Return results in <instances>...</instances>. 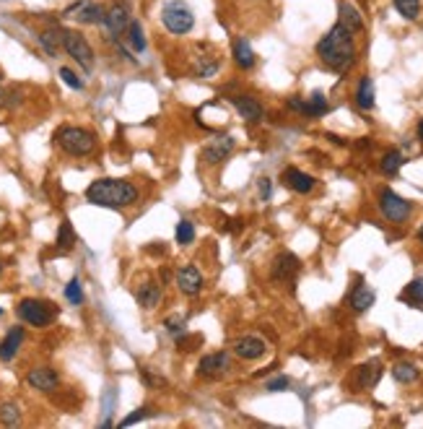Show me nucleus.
<instances>
[{"instance_id": "nucleus-1", "label": "nucleus", "mask_w": 423, "mask_h": 429, "mask_svg": "<svg viewBox=\"0 0 423 429\" xmlns=\"http://www.w3.org/2000/svg\"><path fill=\"white\" fill-rule=\"evenodd\" d=\"M317 55L328 68L343 73L348 71L353 58H356V45H353V31H348L343 24H335L325 37L317 42Z\"/></svg>"}, {"instance_id": "nucleus-2", "label": "nucleus", "mask_w": 423, "mask_h": 429, "mask_svg": "<svg viewBox=\"0 0 423 429\" xmlns=\"http://www.w3.org/2000/svg\"><path fill=\"white\" fill-rule=\"evenodd\" d=\"M86 200L102 208H127L138 200V187L130 180L102 177L86 187Z\"/></svg>"}, {"instance_id": "nucleus-3", "label": "nucleus", "mask_w": 423, "mask_h": 429, "mask_svg": "<svg viewBox=\"0 0 423 429\" xmlns=\"http://www.w3.org/2000/svg\"><path fill=\"white\" fill-rule=\"evenodd\" d=\"M55 143L70 156H88V154H94L96 135L91 133V130H86V128L63 125L58 133H55Z\"/></svg>"}, {"instance_id": "nucleus-4", "label": "nucleus", "mask_w": 423, "mask_h": 429, "mask_svg": "<svg viewBox=\"0 0 423 429\" xmlns=\"http://www.w3.org/2000/svg\"><path fill=\"white\" fill-rule=\"evenodd\" d=\"M161 24L167 26L169 34L182 37L195 26V14H192V8L184 0H169L161 8Z\"/></svg>"}, {"instance_id": "nucleus-5", "label": "nucleus", "mask_w": 423, "mask_h": 429, "mask_svg": "<svg viewBox=\"0 0 423 429\" xmlns=\"http://www.w3.org/2000/svg\"><path fill=\"white\" fill-rule=\"evenodd\" d=\"M19 318L24 320V323H29V326L34 328H47L52 323V320L58 318V307L52 302H44V299H21L19 302Z\"/></svg>"}, {"instance_id": "nucleus-6", "label": "nucleus", "mask_w": 423, "mask_h": 429, "mask_svg": "<svg viewBox=\"0 0 423 429\" xmlns=\"http://www.w3.org/2000/svg\"><path fill=\"white\" fill-rule=\"evenodd\" d=\"M63 50H66L86 73L94 68V50H91L88 39L83 37L80 31H73V29L63 31Z\"/></svg>"}, {"instance_id": "nucleus-7", "label": "nucleus", "mask_w": 423, "mask_h": 429, "mask_svg": "<svg viewBox=\"0 0 423 429\" xmlns=\"http://www.w3.org/2000/svg\"><path fill=\"white\" fill-rule=\"evenodd\" d=\"M104 14H107V8L94 3V0H78L66 11V19H73L83 26H96L104 21Z\"/></svg>"}, {"instance_id": "nucleus-8", "label": "nucleus", "mask_w": 423, "mask_h": 429, "mask_svg": "<svg viewBox=\"0 0 423 429\" xmlns=\"http://www.w3.org/2000/svg\"><path fill=\"white\" fill-rule=\"evenodd\" d=\"M380 208H382V214H385V219H390V222L395 224L405 222L410 216V203L405 198H400L395 190H382Z\"/></svg>"}, {"instance_id": "nucleus-9", "label": "nucleus", "mask_w": 423, "mask_h": 429, "mask_svg": "<svg viewBox=\"0 0 423 429\" xmlns=\"http://www.w3.org/2000/svg\"><path fill=\"white\" fill-rule=\"evenodd\" d=\"M130 21H132V19H130V8H127V3H115L112 8H107L102 26L107 29V34H110V37L117 39V37H122Z\"/></svg>"}, {"instance_id": "nucleus-10", "label": "nucleus", "mask_w": 423, "mask_h": 429, "mask_svg": "<svg viewBox=\"0 0 423 429\" xmlns=\"http://www.w3.org/2000/svg\"><path fill=\"white\" fill-rule=\"evenodd\" d=\"M26 383L39 393H52V391H58L60 378L52 367H34V370L26 375Z\"/></svg>"}, {"instance_id": "nucleus-11", "label": "nucleus", "mask_w": 423, "mask_h": 429, "mask_svg": "<svg viewBox=\"0 0 423 429\" xmlns=\"http://www.w3.org/2000/svg\"><path fill=\"white\" fill-rule=\"evenodd\" d=\"M203 274L197 271L195 266H184L179 274H177V286H179V291L187 296H195L203 291Z\"/></svg>"}, {"instance_id": "nucleus-12", "label": "nucleus", "mask_w": 423, "mask_h": 429, "mask_svg": "<svg viewBox=\"0 0 423 429\" xmlns=\"http://www.w3.org/2000/svg\"><path fill=\"white\" fill-rule=\"evenodd\" d=\"M226 370H229V356L224 354V351L203 356L200 364H197V375H203V378H219V375H224Z\"/></svg>"}, {"instance_id": "nucleus-13", "label": "nucleus", "mask_w": 423, "mask_h": 429, "mask_svg": "<svg viewBox=\"0 0 423 429\" xmlns=\"http://www.w3.org/2000/svg\"><path fill=\"white\" fill-rule=\"evenodd\" d=\"M296 274H299V258L291 255V252L278 255L276 263H273V279L276 281H291Z\"/></svg>"}, {"instance_id": "nucleus-14", "label": "nucleus", "mask_w": 423, "mask_h": 429, "mask_svg": "<svg viewBox=\"0 0 423 429\" xmlns=\"http://www.w3.org/2000/svg\"><path fill=\"white\" fill-rule=\"evenodd\" d=\"M234 351H236V356L252 362V359H260V356L268 351V346H265V341L257 338V336H244V338H239L234 343Z\"/></svg>"}, {"instance_id": "nucleus-15", "label": "nucleus", "mask_w": 423, "mask_h": 429, "mask_svg": "<svg viewBox=\"0 0 423 429\" xmlns=\"http://www.w3.org/2000/svg\"><path fill=\"white\" fill-rule=\"evenodd\" d=\"M231 104L236 107V112L241 115V120H247V123H260L263 120V104L252 99V96H234Z\"/></svg>"}, {"instance_id": "nucleus-16", "label": "nucleus", "mask_w": 423, "mask_h": 429, "mask_svg": "<svg viewBox=\"0 0 423 429\" xmlns=\"http://www.w3.org/2000/svg\"><path fill=\"white\" fill-rule=\"evenodd\" d=\"M24 338H26V334H24V328H11L6 334V338L0 341V362H11L16 354H19V348H21Z\"/></svg>"}, {"instance_id": "nucleus-17", "label": "nucleus", "mask_w": 423, "mask_h": 429, "mask_svg": "<svg viewBox=\"0 0 423 429\" xmlns=\"http://www.w3.org/2000/svg\"><path fill=\"white\" fill-rule=\"evenodd\" d=\"M283 182L291 187L293 192H301V195H304V192H312L314 190V182H317V180H314L312 175H307V172L288 167V170L283 172Z\"/></svg>"}, {"instance_id": "nucleus-18", "label": "nucleus", "mask_w": 423, "mask_h": 429, "mask_svg": "<svg viewBox=\"0 0 423 429\" xmlns=\"http://www.w3.org/2000/svg\"><path fill=\"white\" fill-rule=\"evenodd\" d=\"M231 148H234V138H221V141L211 143V146H205L203 148V162L205 164H219L224 162L229 154H231Z\"/></svg>"}, {"instance_id": "nucleus-19", "label": "nucleus", "mask_w": 423, "mask_h": 429, "mask_svg": "<svg viewBox=\"0 0 423 429\" xmlns=\"http://www.w3.org/2000/svg\"><path fill=\"white\" fill-rule=\"evenodd\" d=\"M338 14H340L338 24H343L348 31H353V34H356V31L364 29V19H361V14H358L356 6H350V3H345V0H343V3L338 6Z\"/></svg>"}, {"instance_id": "nucleus-20", "label": "nucleus", "mask_w": 423, "mask_h": 429, "mask_svg": "<svg viewBox=\"0 0 423 429\" xmlns=\"http://www.w3.org/2000/svg\"><path fill=\"white\" fill-rule=\"evenodd\" d=\"M234 60H236V66L244 68V71H249V68L255 66V50H252V45H249L247 39H236L234 42Z\"/></svg>"}, {"instance_id": "nucleus-21", "label": "nucleus", "mask_w": 423, "mask_h": 429, "mask_svg": "<svg viewBox=\"0 0 423 429\" xmlns=\"http://www.w3.org/2000/svg\"><path fill=\"white\" fill-rule=\"evenodd\" d=\"M37 39H39V45H42V50L47 52L50 58H55V55L63 50V31H58V29L42 31Z\"/></svg>"}, {"instance_id": "nucleus-22", "label": "nucleus", "mask_w": 423, "mask_h": 429, "mask_svg": "<svg viewBox=\"0 0 423 429\" xmlns=\"http://www.w3.org/2000/svg\"><path fill=\"white\" fill-rule=\"evenodd\" d=\"M138 304L140 307H146V310H154V307H159L161 302V286L159 284H146V286L138 289Z\"/></svg>"}, {"instance_id": "nucleus-23", "label": "nucleus", "mask_w": 423, "mask_h": 429, "mask_svg": "<svg viewBox=\"0 0 423 429\" xmlns=\"http://www.w3.org/2000/svg\"><path fill=\"white\" fill-rule=\"evenodd\" d=\"M356 104L361 107V110H372V107H374V81L369 78V76H364V78L358 81Z\"/></svg>"}, {"instance_id": "nucleus-24", "label": "nucleus", "mask_w": 423, "mask_h": 429, "mask_svg": "<svg viewBox=\"0 0 423 429\" xmlns=\"http://www.w3.org/2000/svg\"><path fill=\"white\" fill-rule=\"evenodd\" d=\"M125 39H127V45L132 47V52H146V34H143L140 21L127 24V29H125Z\"/></svg>"}, {"instance_id": "nucleus-25", "label": "nucleus", "mask_w": 423, "mask_h": 429, "mask_svg": "<svg viewBox=\"0 0 423 429\" xmlns=\"http://www.w3.org/2000/svg\"><path fill=\"white\" fill-rule=\"evenodd\" d=\"M374 299H377V294H374V289L369 286H358L353 294H350V307L356 312H366L369 307L374 304Z\"/></svg>"}, {"instance_id": "nucleus-26", "label": "nucleus", "mask_w": 423, "mask_h": 429, "mask_svg": "<svg viewBox=\"0 0 423 429\" xmlns=\"http://www.w3.org/2000/svg\"><path fill=\"white\" fill-rule=\"evenodd\" d=\"M380 378H382L380 362H369L364 367H358V388H372V385H377Z\"/></svg>"}, {"instance_id": "nucleus-27", "label": "nucleus", "mask_w": 423, "mask_h": 429, "mask_svg": "<svg viewBox=\"0 0 423 429\" xmlns=\"http://www.w3.org/2000/svg\"><path fill=\"white\" fill-rule=\"evenodd\" d=\"M219 58L216 55H200V58L195 60V73L200 76V78H211L216 71H219Z\"/></svg>"}, {"instance_id": "nucleus-28", "label": "nucleus", "mask_w": 423, "mask_h": 429, "mask_svg": "<svg viewBox=\"0 0 423 429\" xmlns=\"http://www.w3.org/2000/svg\"><path fill=\"white\" fill-rule=\"evenodd\" d=\"M325 112H328V99H325L322 91H314L312 99H307V104H304V115H309V118H322Z\"/></svg>"}, {"instance_id": "nucleus-29", "label": "nucleus", "mask_w": 423, "mask_h": 429, "mask_svg": "<svg viewBox=\"0 0 423 429\" xmlns=\"http://www.w3.org/2000/svg\"><path fill=\"white\" fill-rule=\"evenodd\" d=\"M392 378L397 380V383L408 385V383H416L418 380V370L416 364H408V362H400L392 367Z\"/></svg>"}, {"instance_id": "nucleus-30", "label": "nucleus", "mask_w": 423, "mask_h": 429, "mask_svg": "<svg viewBox=\"0 0 423 429\" xmlns=\"http://www.w3.org/2000/svg\"><path fill=\"white\" fill-rule=\"evenodd\" d=\"M0 424H6V427L21 424V411H19L16 403H0Z\"/></svg>"}, {"instance_id": "nucleus-31", "label": "nucleus", "mask_w": 423, "mask_h": 429, "mask_svg": "<svg viewBox=\"0 0 423 429\" xmlns=\"http://www.w3.org/2000/svg\"><path fill=\"white\" fill-rule=\"evenodd\" d=\"M395 8H397V14H400L402 19L416 21L418 14H421V0H395Z\"/></svg>"}, {"instance_id": "nucleus-32", "label": "nucleus", "mask_w": 423, "mask_h": 429, "mask_svg": "<svg viewBox=\"0 0 423 429\" xmlns=\"http://www.w3.org/2000/svg\"><path fill=\"white\" fill-rule=\"evenodd\" d=\"M400 299L408 304H423V279L410 281L408 286H405V291L400 294Z\"/></svg>"}, {"instance_id": "nucleus-33", "label": "nucleus", "mask_w": 423, "mask_h": 429, "mask_svg": "<svg viewBox=\"0 0 423 429\" xmlns=\"http://www.w3.org/2000/svg\"><path fill=\"white\" fill-rule=\"evenodd\" d=\"M402 162H405V159H402L400 151H387L385 159H382V172H385V175H397Z\"/></svg>"}, {"instance_id": "nucleus-34", "label": "nucleus", "mask_w": 423, "mask_h": 429, "mask_svg": "<svg viewBox=\"0 0 423 429\" xmlns=\"http://www.w3.org/2000/svg\"><path fill=\"white\" fill-rule=\"evenodd\" d=\"M75 244V232L73 227H70V222H63L58 229V247L60 250H70Z\"/></svg>"}, {"instance_id": "nucleus-35", "label": "nucleus", "mask_w": 423, "mask_h": 429, "mask_svg": "<svg viewBox=\"0 0 423 429\" xmlns=\"http://www.w3.org/2000/svg\"><path fill=\"white\" fill-rule=\"evenodd\" d=\"M174 237H177V242H179V244H192V239H195V227H192V224L184 219V222L177 224Z\"/></svg>"}, {"instance_id": "nucleus-36", "label": "nucleus", "mask_w": 423, "mask_h": 429, "mask_svg": "<svg viewBox=\"0 0 423 429\" xmlns=\"http://www.w3.org/2000/svg\"><path fill=\"white\" fill-rule=\"evenodd\" d=\"M66 299H68L70 304H75V307H78V304H83V286H80L78 279H70V281H68V286H66Z\"/></svg>"}, {"instance_id": "nucleus-37", "label": "nucleus", "mask_w": 423, "mask_h": 429, "mask_svg": "<svg viewBox=\"0 0 423 429\" xmlns=\"http://www.w3.org/2000/svg\"><path fill=\"white\" fill-rule=\"evenodd\" d=\"M60 78H63V83H66V86H70V89H75V91L83 89L80 76L75 73V71H70V68H60Z\"/></svg>"}, {"instance_id": "nucleus-38", "label": "nucleus", "mask_w": 423, "mask_h": 429, "mask_svg": "<svg viewBox=\"0 0 423 429\" xmlns=\"http://www.w3.org/2000/svg\"><path fill=\"white\" fill-rule=\"evenodd\" d=\"M164 326L169 328V334H174L177 338L184 334V318H179V315H172V318L164 320Z\"/></svg>"}, {"instance_id": "nucleus-39", "label": "nucleus", "mask_w": 423, "mask_h": 429, "mask_svg": "<svg viewBox=\"0 0 423 429\" xmlns=\"http://www.w3.org/2000/svg\"><path fill=\"white\" fill-rule=\"evenodd\" d=\"M286 388H288V378H283V375H281V378H273L268 383L270 393H281V391H286Z\"/></svg>"}, {"instance_id": "nucleus-40", "label": "nucleus", "mask_w": 423, "mask_h": 429, "mask_svg": "<svg viewBox=\"0 0 423 429\" xmlns=\"http://www.w3.org/2000/svg\"><path fill=\"white\" fill-rule=\"evenodd\" d=\"M146 416H148V408H138L135 414L125 416V419H122V427H132V424L140 422V419H146Z\"/></svg>"}, {"instance_id": "nucleus-41", "label": "nucleus", "mask_w": 423, "mask_h": 429, "mask_svg": "<svg viewBox=\"0 0 423 429\" xmlns=\"http://www.w3.org/2000/svg\"><path fill=\"white\" fill-rule=\"evenodd\" d=\"M257 187H260V198H263V200H268L270 195H273V185H270L268 177L260 180V182H257Z\"/></svg>"}, {"instance_id": "nucleus-42", "label": "nucleus", "mask_w": 423, "mask_h": 429, "mask_svg": "<svg viewBox=\"0 0 423 429\" xmlns=\"http://www.w3.org/2000/svg\"><path fill=\"white\" fill-rule=\"evenodd\" d=\"M304 104H307V99H301V96H291V99H288V107H291L293 112H301V115H304Z\"/></svg>"}, {"instance_id": "nucleus-43", "label": "nucleus", "mask_w": 423, "mask_h": 429, "mask_svg": "<svg viewBox=\"0 0 423 429\" xmlns=\"http://www.w3.org/2000/svg\"><path fill=\"white\" fill-rule=\"evenodd\" d=\"M418 138H421V141H423V120H421V123H418Z\"/></svg>"}, {"instance_id": "nucleus-44", "label": "nucleus", "mask_w": 423, "mask_h": 429, "mask_svg": "<svg viewBox=\"0 0 423 429\" xmlns=\"http://www.w3.org/2000/svg\"><path fill=\"white\" fill-rule=\"evenodd\" d=\"M418 237H421V242H423V227H421V232H418Z\"/></svg>"}, {"instance_id": "nucleus-45", "label": "nucleus", "mask_w": 423, "mask_h": 429, "mask_svg": "<svg viewBox=\"0 0 423 429\" xmlns=\"http://www.w3.org/2000/svg\"><path fill=\"white\" fill-rule=\"evenodd\" d=\"M0 274H3V266H0Z\"/></svg>"}, {"instance_id": "nucleus-46", "label": "nucleus", "mask_w": 423, "mask_h": 429, "mask_svg": "<svg viewBox=\"0 0 423 429\" xmlns=\"http://www.w3.org/2000/svg\"><path fill=\"white\" fill-rule=\"evenodd\" d=\"M0 315H3V310H0Z\"/></svg>"}]
</instances>
